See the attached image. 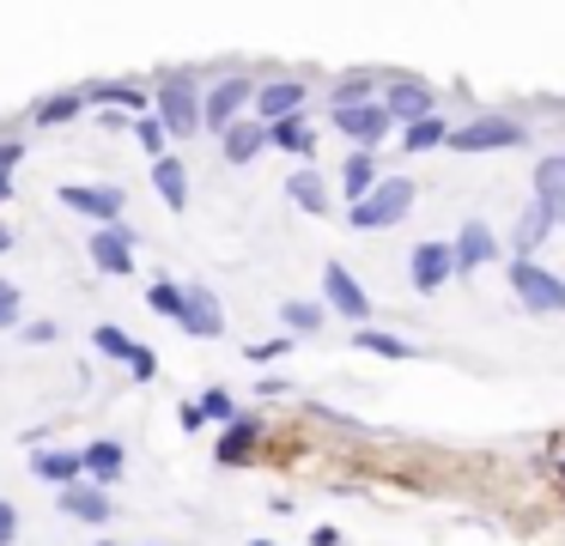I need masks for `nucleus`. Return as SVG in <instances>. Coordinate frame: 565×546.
<instances>
[{
    "mask_svg": "<svg viewBox=\"0 0 565 546\" xmlns=\"http://www.w3.org/2000/svg\"><path fill=\"white\" fill-rule=\"evenodd\" d=\"M201 85H195V73H159V92H152V116L164 121V133L171 140H189V133H201Z\"/></svg>",
    "mask_w": 565,
    "mask_h": 546,
    "instance_id": "obj_1",
    "label": "nucleus"
},
{
    "mask_svg": "<svg viewBox=\"0 0 565 546\" xmlns=\"http://www.w3.org/2000/svg\"><path fill=\"white\" fill-rule=\"evenodd\" d=\"M529 128L516 116H504V109H487V116H468L462 128H450V152L462 158H487V152H511V146H523Z\"/></svg>",
    "mask_w": 565,
    "mask_h": 546,
    "instance_id": "obj_2",
    "label": "nucleus"
},
{
    "mask_svg": "<svg viewBox=\"0 0 565 546\" xmlns=\"http://www.w3.org/2000/svg\"><path fill=\"white\" fill-rule=\"evenodd\" d=\"M414 194L419 189L407 176H383L359 206H347V218H353V231H390V225H402V218L414 213Z\"/></svg>",
    "mask_w": 565,
    "mask_h": 546,
    "instance_id": "obj_3",
    "label": "nucleus"
},
{
    "mask_svg": "<svg viewBox=\"0 0 565 546\" xmlns=\"http://www.w3.org/2000/svg\"><path fill=\"white\" fill-rule=\"evenodd\" d=\"M256 92H262V85L249 79V73H225V79H213L207 97H201V128H207V133L237 128L244 109H256Z\"/></svg>",
    "mask_w": 565,
    "mask_h": 546,
    "instance_id": "obj_4",
    "label": "nucleus"
},
{
    "mask_svg": "<svg viewBox=\"0 0 565 546\" xmlns=\"http://www.w3.org/2000/svg\"><path fill=\"white\" fill-rule=\"evenodd\" d=\"M511 298L529 315H559L565 310V279L541 261H511Z\"/></svg>",
    "mask_w": 565,
    "mask_h": 546,
    "instance_id": "obj_5",
    "label": "nucleus"
},
{
    "mask_svg": "<svg viewBox=\"0 0 565 546\" xmlns=\"http://www.w3.org/2000/svg\"><path fill=\"white\" fill-rule=\"evenodd\" d=\"M55 201H62L67 213H79V218H98V225H122L128 189H116V182H62V189H55Z\"/></svg>",
    "mask_w": 565,
    "mask_h": 546,
    "instance_id": "obj_6",
    "label": "nucleus"
},
{
    "mask_svg": "<svg viewBox=\"0 0 565 546\" xmlns=\"http://www.w3.org/2000/svg\"><path fill=\"white\" fill-rule=\"evenodd\" d=\"M383 109H390L402 128H414V121L438 116V92H431L426 79H407V73H390L383 79Z\"/></svg>",
    "mask_w": 565,
    "mask_h": 546,
    "instance_id": "obj_7",
    "label": "nucleus"
},
{
    "mask_svg": "<svg viewBox=\"0 0 565 546\" xmlns=\"http://www.w3.org/2000/svg\"><path fill=\"white\" fill-rule=\"evenodd\" d=\"M322 298H329V310L347 315V322H359V328L371 322V291L353 279L347 261H322Z\"/></svg>",
    "mask_w": 565,
    "mask_h": 546,
    "instance_id": "obj_8",
    "label": "nucleus"
},
{
    "mask_svg": "<svg viewBox=\"0 0 565 546\" xmlns=\"http://www.w3.org/2000/svg\"><path fill=\"white\" fill-rule=\"evenodd\" d=\"M407 279H414V291H419V298L444 291V286L456 279V249H450V243H438V237L414 243V255H407Z\"/></svg>",
    "mask_w": 565,
    "mask_h": 546,
    "instance_id": "obj_9",
    "label": "nucleus"
},
{
    "mask_svg": "<svg viewBox=\"0 0 565 546\" xmlns=\"http://www.w3.org/2000/svg\"><path fill=\"white\" fill-rule=\"evenodd\" d=\"M334 128L353 140V152H377V146L390 140L395 116L383 109V97H377V104H359V109H334Z\"/></svg>",
    "mask_w": 565,
    "mask_h": 546,
    "instance_id": "obj_10",
    "label": "nucleus"
},
{
    "mask_svg": "<svg viewBox=\"0 0 565 546\" xmlns=\"http://www.w3.org/2000/svg\"><path fill=\"white\" fill-rule=\"evenodd\" d=\"M86 249H92V267H98V274H110V279L135 274V231L128 225H98L86 237Z\"/></svg>",
    "mask_w": 565,
    "mask_h": 546,
    "instance_id": "obj_11",
    "label": "nucleus"
},
{
    "mask_svg": "<svg viewBox=\"0 0 565 546\" xmlns=\"http://www.w3.org/2000/svg\"><path fill=\"white\" fill-rule=\"evenodd\" d=\"M305 104H310V85L305 79H268L256 92V121H262V128L292 121V116H305Z\"/></svg>",
    "mask_w": 565,
    "mask_h": 546,
    "instance_id": "obj_12",
    "label": "nucleus"
},
{
    "mask_svg": "<svg viewBox=\"0 0 565 546\" xmlns=\"http://www.w3.org/2000/svg\"><path fill=\"white\" fill-rule=\"evenodd\" d=\"M55 504H62L67 522H86V528H104V522L116 516L110 492H104V485H92V480H79V485H67V492H55Z\"/></svg>",
    "mask_w": 565,
    "mask_h": 546,
    "instance_id": "obj_13",
    "label": "nucleus"
},
{
    "mask_svg": "<svg viewBox=\"0 0 565 546\" xmlns=\"http://www.w3.org/2000/svg\"><path fill=\"white\" fill-rule=\"evenodd\" d=\"M553 237V213L541 201H529L523 213H516V225H511V237H504V249H511V261H535V249Z\"/></svg>",
    "mask_w": 565,
    "mask_h": 546,
    "instance_id": "obj_14",
    "label": "nucleus"
},
{
    "mask_svg": "<svg viewBox=\"0 0 565 546\" xmlns=\"http://www.w3.org/2000/svg\"><path fill=\"white\" fill-rule=\"evenodd\" d=\"M262 431H268V425L262 419H237V425H225L220 431V443H213V456H220V468H249V461L262 456Z\"/></svg>",
    "mask_w": 565,
    "mask_h": 546,
    "instance_id": "obj_15",
    "label": "nucleus"
},
{
    "mask_svg": "<svg viewBox=\"0 0 565 546\" xmlns=\"http://www.w3.org/2000/svg\"><path fill=\"white\" fill-rule=\"evenodd\" d=\"M450 249H456V274H475V267L499 261V249H504V243L492 237V225H487V218H468V225L456 231V243H450Z\"/></svg>",
    "mask_w": 565,
    "mask_h": 546,
    "instance_id": "obj_16",
    "label": "nucleus"
},
{
    "mask_svg": "<svg viewBox=\"0 0 565 546\" xmlns=\"http://www.w3.org/2000/svg\"><path fill=\"white\" fill-rule=\"evenodd\" d=\"M92 109H122V116H152V92H140L135 79H98L86 85Z\"/></svg>",
    "mask_w": 565,
    "mask_h": 546,
    "instance_id": "obj_17",
    "label": "nucleus"
},
{
    "mask_svg": "<svg viewBox=\"0 0 565 546\" xmlns=\"http://www.w3.org/2000/svg\"><path fill=\"white\" fill-rule=\"evenodd\" d=\"M377 97H383V73H371V67H353V73H341V79L329 85V116H334V109L377 104Z\"/></svg>",
    "mask_w": 565,
    "mask_h": 546,
    "instance_id": "obj_18",
    "label": "nucleus"
},
{
    "mask_svg": "<svg viewBox=\"0 0 565 546\" xmlns=\"http://www.w3.org/2000/svg\"><path fill=\"white\" fill-rule=\"evenodd\" d=\"M31 473L50 480L55 492H67V485L86 480V456H79V449H38V456H31Z\"/></svg>",
    "mask_w": 565,
    "mask_h": 546,
    "instance_id": "obj_19",
    "label": "nucleus"
},
{
    "mask_svg": "<svg viewBox=\"0 0 565 546\" xmlns=\"http://www.w3.org/2000/svg\"><path fill=\"white\" fill-rule=\"evenodd\" d=\"M529 189H535V201L553 213V225H565V152L541 158L535 176H529Z\"/></svg>",
    "mask_w": 565,
    "mask_h": 546,
    "instance_id": "obj_20",
    "label": "nucleus"
},
{
    "mask_svg": "<svg viewBox=\"0 0 565 546\" xmlns=\"http://www.w3.org/2000/svg\"><path fill=\"white\" fill-rule=\"evenodd\" d=\"M286 194H292V206L298 213H310V218H329V182H322V170H292V176H286Z\"/></svg>",
    "mask_w": 565,
    "mask_h": 546,
    "instance_id": "obj_21",
    "label": "nucleus"
},
{
    "mask_svg": "<svg viewBox=\"0 0 565 546\" xmlns=\"http://www.w3.org/2000/svg\"><path fill=\"white\" fill-rule=\"evenodd\" d=\"M79 456H86V480H92V485H104V492H110V485L128 473V456H122V443H110V437H98V443H86Z\"/></svg>",
    "mask_w": 565,
    "mask_h": 546,
    "instance_id": "obj_22",
    "label": "nucleus"
},
{
    "mask_svg": "<svg viewBox=\"0 0 565 546\" xmlns=\"http://www.w3.org/2000/svg\"><path fill=\"white\" fill-rule=\"evenodd\" d=\"M383 182V164H377V152H347V164H341V189H347V206H359L371 189Z\"/></svg>",
    "mask_w": 565,
    "mask_h": 546,
    "instance_id": "obj_23",
    "label": "nucleus"
},
{
    "mask_svg": "<svg viewBox=\"0 0 565 546\" xmlns=\"http://www.w3.org/2000/svg\"><path fill=\"white\" fill-rule=\"evenodd\" d=\"M147 310L152 315H164V322H177V328H183V334H189V286H177V279H152V286H147Z\"/></svg>",
    "mask_w": 565,
    "mask_h": 546,
    "instance_id": "obj_24",
    "label": "nucleus"
},
{
    "mask_svg": "<svg viewBox=\"0 0 565 546\" xmlns=\"http://www.w3.org/2000/svg\"><path fill=\"white\" fill-rule=\"evenodd\" d=\"M86 85H79V92H55V97H43L38 109H31V128H67V121H79L86 116Z\"/></svg>",
    "mask_w": 565,
    "mask_h": 546,
    "instance_id": "obj_25",
    "label": "nucleus"
},
{
    "mask_svg": "<svg viewBox=\"0 0 565 546\" xmlns=\"http://www.w3.org/2000/svg\"><path fill=\"white\" fill-rule=\"evenodd\" d=\"M152 189H159V201L171 206V213H183V206H189V164L164 152L159 164H152Z\"/></svg>",
    "mask_w": 565,
    "mask_h": 546,
    "instance_id": "obj_26",
    "label": "nucleus"
},
{
    "mask_svg": "<svg viewBox=\"0 0 565 546\" xmlns=\"http://www.w3.org/2000/svg\"><path fill=\"white\" fill-rule=\"evenodd\" d=\"M189 334H195V340H220L225 334L220 298H213L207 286H189Z\"/></svg>",
    "mask_w": 565,
    "mask_h": 546,
    "instance_id": "obj_27",
    "label": "nucleus"
},
{
    "mask_svg": "<svg viewBox=\"0 0 565 546\" xmlns=\"http://www.w3.org/2000/svg\"><path fill=\"white\" fill-rule=\"evenodd\" d=\"M268 146V128L262 121H237V128H225L220 133V152H225V164H249V158Z\"/></svg>",
    "mask_w": 565,
    "mask_h": 546,
    "instance_id": "obj_28",
    "label": "nucleus"
},
{
    "mask_svg": "<svg viewBox=\"0 0 565 546\" xmlns=\"http://www.w3.org/2000/svg\"><path fill=\"white\" fill-rule=\"evenodd\" d=\"M353 346H359V352H377V358H395V364L419 358V346H414V340H402V334H383V328H371V322L353 334Z\"/></svg>",
    "mask_w": 565,
    "mask_h": 546,
    "instance_id": "obj_29",
    "label": "nucleus"
},
{
    "mask_svg": "<svg viewBox=\"0 0 565 546\" xmlns=\"http://www.w3.org/2000/svg\"><path fill=\"white\" fill-rule=\"evenodd\" d=\"M268 146H280V152H292V158H310V152H317V128H310L305 116L274 121V128H268Z\"/></svg>",
    "mask_w": 565,
    "mask_h": 546,
    "instance_id": "obj_30",
    "label": "nucleus"
},
{
    "mask_svg": "<svg viewBox=\"0 0 565 546\" xmlns=\"http://www.w3.org/2000/svg\"><path fill=\"white\" fill-rule=\"evenodd\" d=\"M431 146H450V121L444 116H426L414 128H402V152H431Z\"/></svg>",
    "mask_w": 565,
    "mask_h": 546,
    "instance_id": "obj_31",
    "label": "nucleus"
},
{
    "mask_svg": "<svg viewBox=\"0 0 565 546\" xmlns=\"http://www.w3.org/2000/svg\"><path fill=\"white\" fill-rule=\"evenodd\" d=\"M92 346H98L104 358L128 364V358H135V346H140V340L128 334V328H116V322H98V328H92Z\"/></svg>",
    "mask_w": 565,
    "mask_h": 546,
    "instance_id": "obj_32",
    "label": "nucleus"
},
{
    "mask_svg": "<svg viewBox=\"0 0 565 546\" xmlns=\"http://www.w3.org/2000/svg\"><path fill=\"white\" fill-rule=\"evenodd\" d=\"M280 322L292 328V334H317V328H322V303H305V298H286V303H280Z\"/></svg>",
    "mask_w": 565,
    "mask_h": 546,
    "instance_id": "obj_33",
    "label": "nucleus"
},
{
    "mask_svg": "<svg viewBox=\"0 0 565 546\" xmlns=\"http://www.w3.org/2000/svg\"><path fill=\"white\" fill-rule=\"evenodd\" d=\"M201 413H207V425H237V419H244V413H237V400H232V388H220V383L201 395Z\"/></svg>",
    "mask_w": 565,
    "mask_h": 546,
    "instance_id": "obj_34",
    "label": "nucleus"
},
{
    "mask_svg": "<svg viewBox=\"0 0 565 546\" xmlns=\"http://www.w3.org/2000/svg\"><path fill=\"white\" fill-rule=\"evenodd\" d=\"M128 133H135V140L152 152V164H159L164 146H171V133H164V121H159V116H135V128H128Z\"/></svg>",
    "mask_w": 565,
    "mask_h": 546,
    "instance_id": "obj_35",
    "label": "nucleus"
},
{
    "mask_svg": "<svg viewBox=\"0 0 565 546\" xmlns=\"http://www.w3.org/2000/svg\"><path fill=\"white\" fill-rule=\"evenodd\" d=\"M298 346V334H274V340H256L249 346V364H274V358H286V352Z\"/></svg>",
    "mask_w": 565,
    "mask_h": 546,
    "instance_id": "obj_36",
    "label": "nucleus"
},
{
    "mask_svg": "<svg viewBox=\"0 0 565 546\" xmlns=\"http://www.w3.org/2000/svg\"><path fill=\"white\" fill-rule=\"evenodd\" d=\"M19 340H25V346H55V340H62V328L38 315V322H25V334H19Z\"/></svg>",
    "mask_w": 565,
    "mask_h": 546,
    "instance_id": "obj_37",
    "label": "nucleus"
},
{
    "mask_svg": "<svg viewBox=\"0 0 565 546\" xmlns=\"http://www.w3.org/2000/svg\"><path fill=\"white\" fill-rule=\"evenodd\" d=\"M0 328H19V286L0 279Z\"/></svg>",
    "mask_w": 565,
    "mask_h": 546,
    "instance_id": "obj_38",
    "label": "nucleus"
},
{
    "mask_svg": "<svg viewBox=\"0 0 565 546\" xmlns=\"http://www.w3.org/2000/svg\"><path fill=\"white\" fill-rule=\"evenodd\" d=\"M128 376H135V383H152V376H159V358H152L147 346H135V358H128Z\"/></svg>",
    "mask_w": 565,
    "mask_h": 546,
    "instance_id": "obj_39",
    "label": "nucleus"
},
{
    "mask_svg": "<svg viewBox=\"0 0 565 546\" xmlns=\"http://www.w3.org/2000/svg\"><path fill=\"white\" fill-rule=\"evenodd\" d=\"M25 152H31L25 140H0V176H7V182H13V164H19Z\"/></svg>",
    "mask_w": 565,
    "mask_h": 546,
    "instance_id": "obj_40",
    "label": "nucleus"
},
{
    "mask_svg": "<svg viewBox=\"0 0 565 546\" xmlns=\"http://www.w3.org/2000/svg\"><path fill=\"white\" fill-rule=\"evenodd\" d=\"M13 540H19V510L0 497V546H13Z\"/></svg>",
    "mask_w": 565,
    "mask_h": 546,
    "instance_id": "obj_41",
    "label": "nucleus"
},
{
    "mask_svg": "<svg viewBox=\"0 0 565 546\" xmlns=\"http://www.w3.org/2000/svg\"><path fill=\"white\" fill-rule=\"evenodd\" d=\"M177 419H183V431H207V413H201V400H183V413H177Z\"/></svg>",
    "mask_w": 565,
    "mask_h": 546,
    "instance_id": "obj_42",
    "label": "nucleus"
},
{
    "mask_svg": "<svg viewBox=\"0 0 565 546\" xmlns=\"http://www.w3.org/2000/svg\"><path fill=\"white\" fill-rule=\"evenodd\" d=\"M310 546H347L341 528H310Z\"/></svg>",
    "mask_w": 565,
    "mask_h": 546,
    "instance_id": "obj_43",
    "label": "nucleus"
},
{
    "mask_svg": "<svg viewBox=\"0 0 565 546\" xmlns=\"http://www.w3.org/2000/svg\"><path fill=\"white\" fill-rule=\"evenodd\" d=\"M7 249H13V231H7V225H0V255H7Z\"/></svg>",
    "mask_w": 565,
    "mask_h": 546,
    "instance_id": "obj_44",
    "label": "nucleus"
},
{
    "mask_svg": "<svg viewBox=\"0 0 565 546\" xmlns=\"http://www.w3.org/2000/svg\"><path fill=\"white\" fill-rule=\"evenodd\" d=\"M7 194H13V182H7V176H0V206H7Z\"/></svg>",
    "mask_w": 565,
    "mask_h": 546,
    "instance_id": "obj_45",
    "label": "nucleus"
},
{
    "mask_svg": "<svg viewBox=\"0 0 565 546\" xmlns=\"http://www.w3.org/2000/svg\"><path fill=\"white\" fill-rule=\"evenodd\" d=\"M249 546H280V540H249Z\"/></svg>",
    "mask_w": 565,
    "mask_h": 546,
    "instance_id": "obj_46",
    "label": "nucleus"
}]
</instances>
